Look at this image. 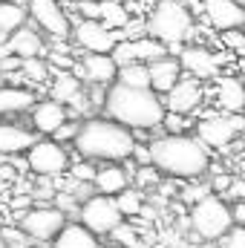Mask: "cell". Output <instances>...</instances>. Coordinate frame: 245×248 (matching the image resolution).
Returning a JSON list of instances; mask_svg holds the SVG:
<instances>
[{
    "label": "cell",
    "mask_w": 245,
    "mask_h": 248,
    "mask_svg": "<svg viewBox=\"0 0 245 248\" xmlns=\"http://www.w3.org/2000/svg\"><path fill=\"white\" fill-rule=\"evenodd\" d=\"M231 182H234V173H222V176H214V179H211V190H214V193H219V196H225V190L231 187Z\"/></svg>",
    "instance_id": "cell-37"
},
{
    "label": "cell",
    "mask_w": 245,
    "mask_h": 248,
    "mask_svg": "<svg viewBox=\"0 0 245 248\" xmlns=\"http://www.w3.org/2000/svg\"><path fill=\"white\" fill-rule=\"evenodd\" d=\"M216 243H219V248H245V225L234 222Z\"/></svg>",
    "instance_id": "cell-31"
},
{
    "label": "cell",
    "mask_w": 245,
    "mask_h": 248,
    "mask_svg": "<svg viewBox=\"0 0 245 248\" xmlns=\"http://www.w3.org/2000/svg\"><path fill=\"white\" fill-rule=\"evenodd\" d=\"M101 20L110 29H124L130 23V12L124 9L119 0H101Z\"/></svg>",
    "instance_id": "cell-29"
},
{
    "label": "cell",
    "mask_w": 245,
    "mask_h": 248,
    "mask_svg": "<svg viewBox=\"0 0 245 248\" xmlns=\"http://www.w3.org/2000/svg\"><path fill=\"white\" fill-rule=\"evenodd\" d=\"M245 130V116L243 113H222V116H205L196 124V136L214 147V150H225L240 133Z\"/></svg>",
    "instance_id": "cell-8"
},
{
    "label": "cell",
    "mask_w": 245,
    "mask_h": 248,
    "mask_svg": "<svg viewBox=\"0 0 245 248\" xmlns=\"http://www.w3.org/2000/svg\"><path fill=\"white\" fill-rule=\"evenodd\" d=\"M78 130H81V122H75V119L69 122V119H66V122H63L55 133H52V139H55V141H61V144H63V141H75Z\"/></svg>",
    "instance_id": "cell-33"
},
{
    "label": "cell",
    "mask_w": 245,
    "mask_h": 248,
    "mask_svg": "<svg viewBox=\"0 0 245 248\" xmlns=\"http://www.w3.org/2000/svg\"><path fill=\"white\" fill-rule=\"evenodd\" d=\"M240 176H243V179H245V168H243V170H240Z\"/></svg>",
    "instance_id": "cell-45"
},
{
    "label": "cell",
    "mask_w": 245,
    "mask_h": 248,
    "mask_svg": "<svg viewBox=\"0 0 245 248\" xmlns=\"http://www.w3.org/2000/svg\"><path fill=\"white\" fill-rule=\"evenodd\" d=\"M95 237L98 234H92L84 222H72V225H63V231L52 240V248H98L101 243Z\"/></svg>",
    "instance_id": "cell-23"
},
{
    "label": "cell",
    "mask_w": 245,
    "mask_h": 248,
    "mask_svg": "<svg viewBox=\"0 0 245 248\" xmlns=\"http://www.w3.org/2000/svg\"><path fill=\"white\" fill-rule=\"evenodd\" d=\"M165 127H168V133H182L184 116L182 113H170V110H168V116H165Z\"/></svg>",
    "instance_id": "cell-39"
},
{
    "label": "cell",
    "mask_w": 245,
    "mask_h": 248,
    "mask_svg": "<svg viewBox=\"0 0 245 248\" xmlns=\"http://www.w3.org/2000/svg\"><path fill=\"white\" fill-rule=\"evenodd\" d=\"M119 246H124V248H136L138 246V234H136V228H130V225H119V228H113V234H110Z\"/></svg>",
    "instance_id": "cell-32"
},
{
    "label": "cell",
    "mask_w": 245,
    "mask_h": 248,
    "mask_svg": "<svg viewBox=\"0 0 245 248\" xmlns=\"http://www.w3.org/2000/svg\"><path fill=\"white\" fill-rule=\"evenodd\" d=\"M182 69H184L182 61L173 58V55H162V58L150 61V87H153L159 95L170 93L173 84L182 78Z\"/></svg>",
    "instance_id": "cell-17"
},
{
    "label": "cell",
    "mask_w": 245,
    "mask_h": 248,
    "mask_svg": "<svg viewBox=\"0 0 245 248\" xmlns=\"http://www.w3.org/2000/svg\"><path fill=\"white\" fill-rule=\"evenodd\" d=\"M26 162H29V170L35 176H61L63 170L69 168V156L61 147V141H35L29 150H26Z\"/></svg>",
    "instance_id": "cell-10"
},
{
    "label": "cell",
    "mask_w": 245,
    "mask_h": 248,
    "mask_svg": "<svg viewBox=\"0 0 245 248\" xmlns=\"http://www.w3.org/2000/svg\"><path fill=\"white\" fill-rule=\"evenodd\" d=\"M78 9H81L84 17H98L101 20V0H84Z\"/></svg>",
    "instance_id": "cell-40"
},
{
    "label": "cell",
    "mask_w": 245,
    "mask_h": 248,
    "mask_svg": "<svg viewBox=\"0 0 245 248\" xmlns=\"http://www.w3.org/2000/svg\"><path fill=\"white\" fill-rule=\"evenodd\" d=\"M15 217H17L20 228H23L32 240H38V243L55 240L63 231V225H66V214H63L58 205H55V208H52V205H38V208L20 211V214H15Z\"/></svg>",
    "instance_id": "cell-7"
},
{
    "label": "cell",
    "mask_w": 245,
    "mask_h": 248,
    "mask_svg": "<svg viewBox=\"0 0 245 248\" xmlns=\"http://www.w3.org/2000/svg\"><path fill=\"white\" fill-rule=\"evenodd\" d=\"M78 93H81V78L72 69H58V75L49 84V98H55L61 104H69Z\"/></svg>",
    "instance_id": "cell-25"
},
{
    "label": "cell",
    "mask_w": 245,
    "mask_h": 248,
    "mask_svg": "<svg viewBox=\"0 0 245 248\" xmlns=\"http://www.w3.org/2000/svg\"><path fill=\"white\" fill-rule=\"evenodd\" d=\"M124 29H110L104 20L98 17H84L75 26V41L78 46H84L87 52H113L116 44L124 41Z\"/></svg>",
    "instance_id": "cell-9"
},
{
    "label": "cell",
    "mask_w": 245,
    "mask_h": 248,
    "mask_svg": "<svg viewBox=\"0 0 245 248\" xmlns=\"http://www.w3.org/2000/svg\"><path fill=\"white\" fill-rule=\"evenodd\" d=\"M147 35L159 38L170 49L182 52V44L193 35V12L184 0H159L147 17Z\"/></svg>",
    "instance_id": "cell-4"
},
{
    "label": "cell",
    "mask_w": 245,
    "mask_h": 248,
    "mask_svg": "<svg viewBox=\"0 0 245 248\" xmlns=\"http://www.w3.org/2000/svg\"><path fill=\"white\" fill-rule=\"evenodd\" d=\"M6 41H9V32H6V29L0 26V44H6Z\"/></svg>",
    "instance_id": "cell-43"
},
{
    "label": "cell",
    "mask_w": 245,
    "mask_h": 248,
    "mask_svg": "<svg viewBox=\"0 0 245 248\" xmlns=\"http://www.w3.org/2000/svg\"><path fill=\"white\" fill-rule=\"evenodd\" d=\"M216 101L222 113H245V81L234 75H219L216 78Z\"/></svg>",
    "instance_id": "cell-18"
},
{
    "label": "cell",
    "mask_w": 245,
    "mask_h": 248,
    "mask_svg": "<svg viewBox=\"0 0 245 248\" xmlns=\"http://www.w3.org/2000/svg\"><path fill=\"white\" fill-rule=\"evenodd\" d=\"M153 150V165L173 179H202L211 168V147L196 136H184V133H165L159 139L150 141Z\"/></svg>",
    "instance_id": "cell-1"
},
{
    "label": "cell",
    "mask_w": 245,
    "mask_h": 248,
    "mask_svg": "<svg viewBox=\"0 0 245 248\" xmlns=\"http://www.w3.org/2000/svg\"><path fill=\"white\" fill-rule=\"evenodd\" d=\"M49 63H55L58 69H75V61H72V58H69L66 52H61L58 46H55V49L49 52Z\"/></svg>",
    "instance_id": "cell-36"
},
{
    "label": "cell",
    "mask_w": 245,
    "mask_h": 248,
    "mask_svg": "<svg viewBox=\"0 0 245 248\" xmlns=\"http://www.w3.org/2000/svg\"><path fill=\"white\" fill-rule=\"evenodd\" d=\"M133 159H136L138 165H153V150H150V144H138V141H136Z\"/></svg>",
    "instance_id": "cell-38"
},
{
    "label": "cell",
    "mask_w": 245,
    "mask_h": 248,
    "mask_svg": "<svg viewBox=\"0 0 245 248\" xmlns=\"http://www.w3.org/2000/svg\"><path fill=\"white\" fill-rule=\"evenodd\" d=\"M214 243H216V240H205V243H202V246H199V248H216V246H214Z\"/></svg>",
    "instance_id": "cell-44"
},
{
    "label": "cell",
    "mask_w": 245,
    "mask_h": 248,
    "mask_svg": "<svg viewBox=\"0 0 245 248\" xmlns=\"http://www.w3.org/2000/svg\"><path fill=\"white\" fill-rule=\"evenodd\" d=\"M35 133L20 127V124H0V153L6 156H17L23 150H29L35 144Z\"/></svg>",
    "instance_id": "cell-20"
},
{
    "label": "cell",
    "mask_w": 245,
    "mask_h": 248,
    "mask_svg": "<svg viewBox=\"0 0 245 248\" xmlns=\"http://www.w3.org/2000/svg\"><path fill=\"white\" fill-rule=\"evenodd\" d=\"M29 202H32L29 196H15V199H12V208H20V211H29Z\"/></svg>",
    "instance_id": "cell-42"
},
{
    "label": "cell",
    "mask_w": 245,
    "mask_h": 248,
    "mask_svg": "<svg viewBox=\"0 0 245 248\" xmlns=\"http://www.w3.org/2000/svg\"><path fill=\"white\" fill-rule=\"evenodd\" d=\"M75 150L84 159H101V162H127L136 150V133L133 127L116 119H87L75 136Z\"/></svg>",
    "instance_id": "cell-3"
},
{
    "label": "cell",
    "mask_w": 245,
    "mask_h": 248,
    "mask_svg": "<svg viewBox=\"0 0 245 248\" xmlns=\"http://www.w3.org/2000/svg\"><path fill=\"white\" fill-rule=\"evenodd\" d=\"M104 113L133 130H156L165 124L168 107L153 87H130L122 81H113L107 90Z\"/></svg>",
    "instance_id": "cell-2"
},
{
    "label": "cell",
    "mask_w": 245,
    "mask_h": 248,
    "mask_svg": "<svg viewBox=\"0 0 245 248\" xmlns=\"http://www.w3.org/2000/svg\"><path fill=\"white\" fill-rule=\"evenodd\" d=\"M162 98H165V107H168L170 113H182V116L196 113V110L202 107V98H205L202 78H196V75L187 72V75H182V78L173 84V90L165 93Z\"/></svg>",
    "instance_id": "cell-11"
},
{
    "label": "cell",
    "mask_w": 245,
    "mask_h": 248,
    "mask_svg": "<svg viewBox=\"0 0 245 248\" xmlns=\"http://www.w3.org/2000/svg\"><path fill=\"white\" fill-rule=\"evenodd\" d=\"M32 104H35V93L32 90L15 87V84L0 87V116H6V113H23Z\"/></svg>",
    "instance_id": "cell-24"
},
{
    "label": "cell",
    "mask_w": 245,
    "mask_h": 248,
    "mask_svg": "<svg viewBox=\"0 0 245 248\" xmlns=\"http://www.w3.org/2000/svg\"><path fill=\"white\" fill-rule=\"evenodd\" d=\"M179 61H182V66L190 75H196V78H219L222 58L214 55V52L205 49V46H182Z\"/></svg>",
    "instance_id": "cell-16"
},
{
    "label": "cell",
    "mask_w": 245,
    "mask_h": 248,
    "mask_svg": "<svg viewBox=\"0 0 245 248\" xmlns=\"http://www.w3.org/2000/svg\"><path fill=\"white\" fill-rule=\"evenodd\" d=\"M162 55H168V44H162L153 35H147V38H124L113 49V58H116L119 66L133 63V61L150 63V61H156V58H162Z\"/></svg>",
    "instance_id": "cell-12"
},
{
    "label": "cell",
    "mask_w": 245,
    "mask_h": 248,
    "mask_svg": "<svg viewBox=\"0 0 245 248\" xmlns=\"http://www.w3.org/2000/svg\"><path fill=\"white\" fill-rule=\"evenodd\" d=\"M29 17V6H23L20 0H0V26L12 35L15 29H20Z\"/></svg>",
    "instance_id": "cell-26"
},
{
    "label": "cell",
    "mask_w": 245,
    "mask_h": 248,
    "mask_svg": "<svg viewBox=\"0 0 245 248\" xmlns=\"http://www.w3.org/2000/svg\"><path fill=\"white\" fill-rule=\"evenodd\" d=\"M29 15L35 17V23L49 32L52 38H66L69 35V17L63 15L58 0H29Z\"/></svg>",
    "instance_id": "cell-13"
},
{
    "label": "cell",
    "mask_w": 245,
    "mask_h": 248,
    "mask_svg": "<svg viewBox=\"0 0 245 248\" xmlns=\"http://www.w3.org/2000/svg\"><path fill=\"white\" fill-rule=\"evenodd\" d=\"M124 187H130V176H127V168H122V162H107L104 168H98L95 173V190L98 193H122Z\"/></svg>",
    "instance_id": "cell-22"
},
{
    "label": "cell",
    "mask_w": 245,
    "mask_h": 248,
    "mask_svg": "<svg viewBox=\"0 0 245 248\" xmlns=\"http://www.w3.org/2000/svg\"><path fill=\"white\" fill-rule=\"evenodd\" d=\"M0 248H6V246H3V240H0Z\"/></svg>",
    "instance_id": "cell-46"
},
{
    "label": "cell",
    "mask_w": 245,
    "mask_h": 248,
    "mask_svg": "<svg viewBox=\"0 0 245 248\" xmlns=\"http://www.w3.org/2000/svg\"><path fill=\"white\" fill-rule=\"evenodd\" d=\"M95 173H98V168H92L90 162L72 165V179H78V182H95Z\"/></svg>",
    "instance_id": "cell-34"
},
{
    "label": "cell",
    "mask_w": 245,
    "mask_h": 248,
    "mask_svg": "<svg viewBox=\"0 0 245 248\" xmlns=\"http://www.w3.org/2000/svg\"><path fill=\"white\" fill-rule=\"evenodd\" d=\"M234 225V214L225 196L219 193H208L199 202H193L190 208V228L196 237L202 240H219L228 228Z\"/></svg>",
    "instance_id": "cell-5"
},
{
    "label": "cell",
    "mask_w": 245,
    "mask_h": 248,
    "mask_svg": "<svg viewBox=\"0 0 245 248\" xmlns=\"http://www.w3.org/2000/svg\"><path fill=\"white\" fill-rule=\"evenodd\" d=\"M6 49H9L12 55H20V58L44 55V38H41L35 29H29V26H20V29H15V32L9 35V41H6Z\"/></svg>",
    "instance_id": "cell-21"
},
{
    "label": "cell",
    "mask_w": 245,
    "mask_h": 248,
    "mask_svg": "<svg viewBox=\"0 0 245 248\" xmlns=\"http://www.w3.org/2000/svg\"><path fill=\"white\" fill-rule=\"evenodd\" d=\"M122 84H130V87H150V63L144 61H133L119 66V78Z\"/></svg>",
    "instance_id": "cell-27"
},
{
    "label": "cell",
    "mask_w": 245,
    "mask_h": 248,
    "mask_svg": "<svg viewBox=\"0 0 245 248\" xmlns=\"http://www.w3.org/2000/svg\"><path fill=\"white\" fill-rule=\"evenodd\" d=\"M225 199H228V202H234V199L245 202V179H243V176H237V179L231 182V187L225 190Z\"/></svg>",
    "instance_id": "cell-35"
},
{
    "label": "cell",
    "mask_w": 245,
    "mask_h": 248,
    "mask_svg": "<svg viewBox=\"0 0 245 248\" xmlns=\"http://www.w3.org/2000/svg\"><path fill=\"white\" fill-rule=\"evenodd\" d=\"M66 119H69L66 104L55 101V98L41 101V104H35V110H32V124H35V130H38V133H46V136H52Z\"/></svg>",
    "instance_id": "cell-19"
},
{
    "label": "cell",
    "mask_w": 245,
    "mask_h": 248,
    "mask_svg": "<svg viewBox=\"0 0 245 248\" xmlns=\"http://www.w3.org/2000/svg\"><path fill=\"white\" fill-rule=\"evenodd\" d=\"M78 219L92 231V234H113V228H119L124 222V214L116 202V196L110 193H92L84 205Z\"/></svg>",
    "instance_id": "cell-6"
},
{
    "label": "cell",
    "mask_w": 245,
    "mask_h": 248,
    "mask_svg": "<svg viewBox=\"0 0 245 248\" xmlns=\"http://www.w3.org/2000/svg\"><path fill=\"white\" fill-rule=\"evenodd\" d=\"M231 214H234V222H240V225H245V202H240V199H234V202H231Z\"/></svg>",
    "instance_id": "cell-41"
},
{
    "label": "cell",
    "mask_w": 245,
    "mask_h": 248,
    "mask_svg": "<svg viewBox=\"0 0 245 248\" xmlns=\"http://www.w3.org/2000/svg\"><path fill=\"white\" fill-rule=\"evenodd\" d=\"M116 202H119L124 217H138L144 211V190L141 187H124L122 193H116Z\"/></svg>",
    "instance_id": "cell-28"
},
{
    "label": "cell",
    "mask_w": 245,
    "mask_h": 248,
    "mask_svg": "<svg viewBox=\"0 0 245 248\" xmlns=\"http://www.w3.org/2000/svg\"><path fill=\"white\" fill-rule=\"evenodd\" d=\"M72 72L78 78H87L90 84H107L110 87L119 78V63L113 58V52H90V55H84L81 66L75 63Z\"/></svg>",
    "instance_id": "cell-15"
},
{
    "label": "cell",
    "mask_w": 245,
    "mask_h": 248,
    "mask_svg": "<svg viewBox=\"0 0 245 248\" xmlns=\"http://www.w3.org/2000/svg\"><path fill=\"white\" fill-rule=\"evenodd\" d=\"M202 12H205L208 23L216 26L219 32L245 26V6L237 0H202Z\"/></svg>",
    "instance_id": "cell-14"
},
{
    "label": "cell",
    "mask_w": 245,
    "mask_h": 248,
    "mask_svg": "<svg viewBox=\"0 0 245 248\" xmlns=\"http://www.w3.org/2000/svg\"><path fill=\"white\" fill-rule=\"evenodd\" d=\"M20 72H23V78L29 81V84H46V78H49V61H44L41 55H32V58H23L20 63Z\"/></svg>",
    "instance_id": "cell-30"
}]
</instances>
